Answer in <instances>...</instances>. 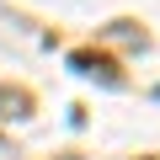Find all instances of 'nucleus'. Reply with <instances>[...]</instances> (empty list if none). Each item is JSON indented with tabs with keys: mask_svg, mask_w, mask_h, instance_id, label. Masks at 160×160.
Listing matches in <instances>:
<instances>
[{
	"mask_svg": "<svg viewBox=\"0 0 160 160\" xmlns=\"http://www.w3.org/2000/svg\"><path fill=\"white\" fill-rule=\"evenodd\" d=\"M69 64H75L80 75H102V80H107V86H118V80H123V75H118V64H112L107 53H75Z\"/></svg>",
	"mask_w": 160,
	"mask_h": 160,
	"instance_id": "f257e3e1",
	"label": "nucleus"
},
{
	"mask_svg": "<svg viewBox=\"0 0 160 160\" xmlns=\"http://www.w3.org/2000/svg\"><path fill=\"white\" fill-rule=\"evenodd\" d=\"M155 96H160V86H155Z\"/></svg>",
	"mask_w": 160,
	"mask_h": 160,
	"instance_id": "7ed1b4c3",
	"label": "nucleus"
},
{
	"mask_svg": "<svg viewBox=\"0 0 160 160\" xmlns=\"http://www.w3.org/2000/svg\"><path fill=\"white\" fill-rule=\"evenodd\" d=\"M0 118H32V96H27L22 86H16V91L0 86Z\"/></svg>",
	"mask_w": 160,
	"mask_h": 160,
	"instance_id": "f03ea898",
	"label": "nucleus"
}]
</instances>
